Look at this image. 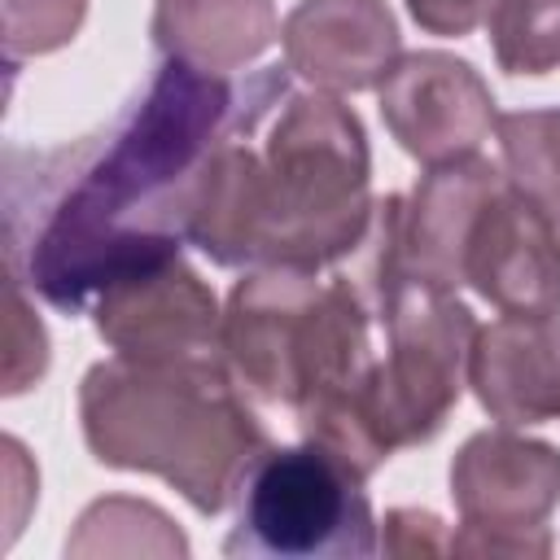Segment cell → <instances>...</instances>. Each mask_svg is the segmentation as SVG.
I'll return each instance as SVG.
<instances>
[{
	"label": "cell",
	"mask_w": 560,
	"mask_h": 560,
	"mask_svg": "<svg viewBox=\"0 0 560 560\" xmlns=\"http://www.w3.org/2000/svg\"><path fill=\"white\" fill-rule=\"evenodd\" d=\"M241 96L223 74L166 57L109 131L35 158L31 175L9 162V271L74 315L105 284L179 258L206 162Z\"/></svg>",
	"instance_id": "obj_1"
},
{
	"label": "cell",
	"mask_w": 560,
	"mask_h": 560,
	"mask_svg": "<svg viewBox=\"0 0 560 560\" xmlns=\"http://www.w3.org/2000/svg\"><path fill=\"white\" fill-rule=\"evenodd\" d=\"M372 153L337 92H293L262 70L206 162L188 241L219 267L341 262L372 219Z\"/></svg>",
	"instance_id": "obj_2"
},
{
	"label": "cell",
	"mask_w": 560,
	"mask_h": 560,
	"mask_svg": "<svg viewBox=\"0 0 560 560\" xmlns=\"http://www.w3.org/2000/svg\"><path fill=\"white\" fill-rule=\"evenodd\" d=\"M79 420L96 464L162 477L201 516L236 503L249 468L271 451L223 359H101L79 385Z\"/></svg>",
	"instance_id": "obj_3"
},
{
	"label": "cell",
	"mask_w": 560,
	"mask_h": 560,
	"mask_svg": "<svg viewBox=\"0 0 560 560\" xmlns=\"http://www.w3.org/2000/svg\"><path fill=\"white\" fill-rule=\"evenodd\" d=\"M350 464L315 442L271 446L236 494V525L223 556L271 560H363L381 547L372 499Z\"/></svg>",
	"instance_id": "obj_4"
},
{
	"label": "cell",
	"mask_w": 560,
	"mask_h": 560,
	"mask_svg": "<svg viewBox=\"0 0 560 560\" xmlns=\"http://www.w3.org/2000/svg\"><path fill=\"white\" fill-rule=\"evenodd\" d=\"M385 354L368 389V420L385 455L433 442L468 385L477 341L472 311L438 284L402 276L381 306Z\"/></svg>",
	"instance_id": "obj_5"
},
{
	"label": "cell",
	"mask_w": 560,
	"mask_h": 560,
	"mask_svg": "<svg viewBox=\"0 0 560 560\" xmlns=\"http://www.w3.org/2000/svg\"><path fill=\"white\" fill-rule=\"evenodd\" d=\"M451 499L459 512L455 556H551L560 451L512 424L481 429L451 459Z\"/></svg>",
	"instance_id": "obj_6"
},
{
	"label": "cell",
	"mask_w": 560,
	"mask_h": 560,
	"mask_svg": "<svg viewBox=\"0 0 560 560\" xmlns=\"http://www.w3.org/2000/svg\"><path fill=\"white\" fill-rule=\"evenodd\" d=\"M324 271L249 267L223 306V363L262 402L293 407L302 359L319 319Z\"/></svg>",
	"instance_id": "obj_7"
},
{
	"label": "cell",
	"mask_w": 560,
	"mask_h": 560,
	"mask_svg": "<svg viewBox=\"0 0 560 560\" xmlns=\"http://www.w3.org/2000/svg\"><path fill=\"white\" fill-rule=\"evenodd\" d=\"M92 324L96 337L127 359H223L219 298L184 258H166L158 267H140L105 284L92 298Z\"/></svg>",
	"instance_id": "obj_8"
},
{
	"label": "cell",
	"mask_w": 560,
	"mask_h": 560,
	"mask_svg": "<svg viewBox=\"0 0 560 560\" xmlns=\"http://www.w3.org/2000/svg\"><path fill=\"white\" fill-rule=\"evenodd\" d=\"M389 136L420 166L472 158L499 122L494 92L472 61L455 52H402L376 83Z\"/></svg>",
	"instance_id": "obj_9"
},
{
	"label": "cell",
	"mask_w": 560,
	"mask_h": 560,
	"mask_svg": "<svg viewBox=\"0 0 560 560\" xmlns=\"http://www.w3.org/2000/svg\"><path fill=\"white\" fill-rule=\"evenodd\" d=\"M464 284L503 315L560 311V223L508 179L481 206L464 245Z\"/></svg>",
	"instance_id": "obj_10"
},
{
	"label": "cell",
	"mask_w": 560,
	"mask_h": 560,
	"mask_svg": "<svg viewBox=\"0 0 560 560\" xmlns=\"http://www.w3.org/2000/svg\"><path fill=\"white\" fill-rule=\"evenodd\" d=\"M284 70L319 92H368L398 52V22L385 0H298L280 26Z\"/></svg>",
	"instance_id": "obj_11"
},
{
	"label": "cell",
	"mask_w": 560,
	"mask_h": 560,
	"mask_svg": "<svg viewBox=\"0 0 560 560\" xmlns=\"http://www.w3.org/2000/svg\"><path fill=\"white\" fill-rule=\"evenodd\" d=\"M503 179L508 175L477 153L442 166H424L420 184L411 188V197H402V214H398L402 276L455 293L464 284L468 232Z\"/></svg>",
	"instance_id": "obj_12"
},
{
	"label": "cell",
	"mask_w": 560,
	"mask_h": 560,
	"mask_svg": "<svg viewBox=\"0 0 560 560\" xmlns=\"http://www.w3.org/2000/svg\"><path fill=\"white\" fill-rule=\"evenodd\" d=\"M468 385L499 424L560 420V324L551 315H503L477 328Z\"/></svg>",
	"instance_id": "obj_13"
},
{
	"label": "cell",
	"mask_w": 560,
	"mask_h": 560,
	"mask_svg": "<svg viewBox=\"0 0 560 560\" xmlns=\"http://www.w3.org/2000/svg\"><path fill=\"white\" fill-rule=\"evenodd\" d=\"M149 35L171 61L232 74L280 39V22L271 0H153Z\"/></svg>",
	"instance_id": "obj_14"
},
{
	"label": "cell",
	"mask_w": 560,
	"mask_h": 560,
	"mask_svg": "<svg viewBox=\"0 0 560 560\" xmlns=\"http://www.w3.org/2000/svg\"><path fill=\"white\" fill-rule=\"evenodd\" d=\"M70 556H188L175 521L144 499H96L66 542Z\"/></svg>",
	"instance_id": "obj_15"
},
{
	"label": "cell",
	"mask_w": 560,
	"mask_h": 560,
	"mask_svg": "<svg viewBox=\"0 0 560 560\" xmlns=\"http://www.w3.org/2000/svg\"><path fill=\"white\" fill-rule=\"evenodd\" d=\"M494 136L508 184L521 188L551 223H560V105L499 114Z\"/></svg>",
	"instance_id": "obj_16"
},
{
	"label": "cell",
	"mask_w": 560,
	"mask_h": 560,
	"mask_svg": "<svg viewBox=\"0 0 560 560\" xmlns=\"http://www.w3.org/2000/svg\"><path fill=\"white\" fill-rule=\"evenodd\" d=\"M490 48L508 74L560 70V0H490Z\"/></svg>",
	"instance_id": "obj_17"
},
{
	"label": "cell",
	"mask_w": 560,
	"mask_h": 560,
	"mask_svg": "<svg viewBox=\"0 0 560 560\" xmlns=\"http://www.w3.org/2000/svg\"><path fill=\"white\" fill-rule=\"evenodd\" d=\"M0 18H4V61L18 66L22 57H44L66 48L88 18V0H0Z\"/></svg>",
	"instance_id": "obj_18"
},
{
	"label": "cell",
	"mask_w": 560,
	"mask_h": 560,
	"mask_svg": "<svg viewBox=\"0 0 560 560\" xmlns=\"http://www.w3.org/2000/svg\"><path fill=\"white\" fill-rule=\"evenodd\" d=\"M48 372V332L31 315L22 280L9 271V319H4V394L31 389Z\"/></svg>",
	"instance_id": "obj_19"
},
{
	"label": "cell",
	"mask_w": 560,
	"mask_h": 560,
	"mask_svg": "<svg viewBox=\"0 0 560 560\" xmlns=\"http://www.w3.org/2000/svg\"><path fill=\"white\" fill-rule=\"evenodd\" d=\"M385 556H455V534L424 508H389L381 521Z\"/></svg>",
	"instance_id": "obj_20"
},
{
	"label": "cell",
	"mask_w": 560,
	"mask_h": 560,
	"mask_svg": "<svg viewBox=\"0 0 560 560\" xmlns=\"http://www.w3.org/2000/svg\"><path fill=\"white\" fill-rule=\"evenodd\" d=\"M407 13L429 35H468L490 13V0H407Z\"/></svg>",
	"instance_id": "obj_21"
}]
</instances>
